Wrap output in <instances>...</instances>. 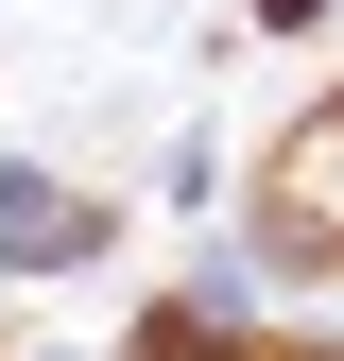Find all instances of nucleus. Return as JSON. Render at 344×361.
Here are the masks:
<instances>
[{"mask_svg":"<svg viewBox=\"0 0 344 361\" xmlns=\"http://www.w3.org/2000/svg\"><path fill=\"white\" fill-rule=\"evenodd\" d=\"M258 18H310V0H258Z\"/></svg>","mask_w":344,"mask_h":361,"instance_id":"nucleus-1","label":"nucleus"}]
</instances>
